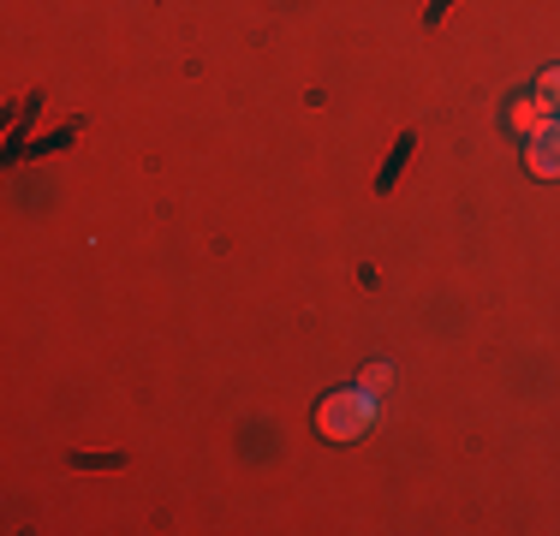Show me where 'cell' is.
Segmentation results:
<instances>
[{
	"label": "cell",
	"mask_w": 560,
	"mask_h": 536,
	"mask_svg": "<svg viewBox=\"0 0 560 536\" xmlns=\"http://www.w3.org/2000/svg\"><path fill=\"white\" fill-rule=\"evenodd\" d=\"M370 423H376V394L370 387H346V394H328L316 406V429L328 441H358Z\"/></svg>",
	"instance_id": "1"
},
{
	"label": "cell",
	"mask_w": 560,
	"mask_h": 536,
	"mask_svg": "<svg viewBox=\"0 0 560 536\" xmlns=\"http://www.w3.org/2000/svg\"><path fill=\"white\" fill-rule=\"evenodd\" d=\"M525 161H530V173H537V179H560V119H549L542 131H530Z\"/></svg>",
	"instance_id": "2"
},
{
	"label": "cell",
	"mask_w": 560,
	"mask_h": 536,
	"mask_svg": "<svg viewBox=\"0 0 560 536\" xmlns=\"http://www.w3.org/2000/svg\"><path fill=\"white\" fill-rule=\"evenodd\" d=\"M542 126H549V102H542V96L513 102V131H525V138H530V131H542Z\"/></svg>",
	"instance_id": "3"
},
{
	"label": "cell",
	"mask_w": 560,
	"mask_h": 536,
	"mask_svg": "<svg viewBox=\"0 0 560 536\" xmlns=\"http://www.w3.org/2000/svg\"><path fill=\"white\" fill-rule=\"evenodd\" d=\"M388 382H394V364H370V370H364V387H370V394H382Z\"/></svg>",
	"instance_id": "4"
},
{
	"label": "cell",
	"mask_w": 560,
	"mask_h": 536,
	"mask_svg": "<svg viewBox=\"0 0 560 536\" xmlns=\"http://www.w3.org/2000/svg\"><path fill=\"white\" fill-rule=\"evenodd\" d=\"M542 102L560 107V66H549V72H542Z\"/></svg>",
	"instance_id": "5"
}]
</instances>
